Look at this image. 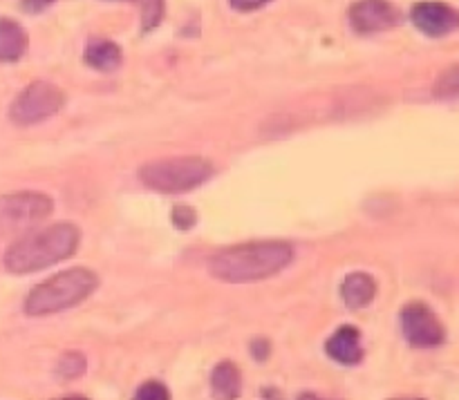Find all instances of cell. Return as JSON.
<instances>
[{
	"mask_svg": "<svg viewBox=\"0 0 459 400\" xmlns=\"http://www.w3.org/2000/svg\"><path fill=\"white\" fill-rule=\"evenodd\" d=\"M291 260L294 249L287 242H249L215 253L209 262V271L222 282L245 285L276 276Z\"/></svg>",
	"mask_w": 459,
	"mask_h": 400,
	"instance_id": "1",
	"label": "cell"
},
{
	"mask_svg": "<svg viewBox=\"0 0 459 400\" xmlns=\"http://www.w3.org/2000/svg\"><path fill=\"white\" fill-rule=\"evenodd\" d=\"M325 352L332 361L341 362V365H359L363 358L361 347V334L354 327L345 325L327 340Z\"/></svg>",
	"mask_w": 459,
	"mask_h": 400,
	"instance_id": "10",
	"label": "cell"
},
{
	"mask_svg": "<svg viewBox=\"0 0 459 400\" xmlns=\"http://www.w3.org/2000/svg\"><path fill=\"white\" fill-rule=\"evenodd\" d=\"M417 400H421V398H417Z\"/></svg>",
	"mask_w": 459,
	"mask_h": 400,
	"instance_id": "26",
	"label": "cell"
},
{
	"mask_svg": "<svg viewBox=\"0 0 459 400\" xmlns=\"http://www.w3.org/2000/svg\"><path fill=\"white\" fill-rule=\"evenodd\" d=\"M402 12L390 0H357L350 7V22L359 34H375V31L397 27Z\"/></svg>",
	"mask_w": 459,
	"mask_h": 400,
	"instance_id": "9",
	"label": "cell"
},
{
	"mask_svg": "<svg viewBox=\"0 0 459 400\" xmlns=\"http://www.w3.org/2000/svg\"><path fill=\"white\" fill-rule=\"evenodd\" d=\"M83 371L85 358L76 352L67 353V356H63L61 362H58V376H63V379H79Z\"/></svg>",
	"mask_w": 459,
	"mask_h": 400,
	"instance_id": "17",
	"label": "cell"
},
{
	"mask_svg": "<svg viewBox=\"0 0 459 400\" xmlns=\"http://www.w3.org/2000/svg\"><path fill=\"white\" fill-rule=\"evenodd\" d=\"M85 63L99 72H112L121 65V49L112 40H92L85 49Z\"/></svg>",
	"mask_w": 459,
	"mask_h": 400,
	"instance_id": "14",
	"label": "cell"
},
{
	"mask_svg": "<svg viewBox=\"0 0 459 400\" xmlns=\"http://www.w3.org/2000/svg\"><path fill=\"white\" fill-rule=\"evenodd\" d=\"M299 400H323V398L316 396V394H303Z\"/></svg>",
	"mask_w": 459,
	"mask_h": 400,
	"instance_id": "24",
	"label": "cell"
},
{
	"mask_svg": "<svg viewBox=\"0 0 459 400\" xmlns=\"http://www.w3.org/2000/svg\"><path fill=\"white\" fill-rule=\"evenodd\" d=\"M81 233L74 224H54L39 233L21 237L4 253L3 264L13 276L43 271L63 260L72 258L79 249Z\"/></svg>",
	"mask_w": 459,
	"mask_h": 400,
	"instance_id": "2",
	"label": "cell"
},
{
	"mask_svg": "<svg viewBox=\"0 0 459 400\" xmlns=\"http://www.w3.org/2000/svg\"><path fill=\"white\" fill-rule=\"evenodd\" d=\"M63 400H88V398H83V396H67V398H63Z\"/></svg>",
	"mask_w": 459,
	"mask_h": 400,
	"instance_id": "25",
	"label": "cell"
},
{
	"mask_svg": "<svg viewBox=\"0 0 459 400\" xmlns=\"http://www.w3.org/2000/svg\"><path fill=\"white\" fill-rule=\"evenodd\" d=\"M411 21L421 34L430 38H444L459 30V9L439 0H424L412 7Z\"/></svg>",
	"mask_w": 459,
	"mask_h": 400,
	"instance_id": "8",
	"label": "cell"
},
{
	"mask_svg": "<svg viewBox=\"0 0 459 400\" xmlns=\"http://www.w3.org/2000/svg\"><path fill=\"white\" fill-rule=\"evenodd\" d=\"M435 94L437 97H459V65L448 67L435 83Z\"/></svg>",
	"mask_w": 459,
	"mask_h": 400,
	"instance_id": "15",
	"label": "cell"
},
{
	"mask_svg": "<svg viewBox=\"0 0 459 400\" xmlns=\"http://www.w3.org/2000/svg\"><path fill=\"white\" fill-rule=\"evenodd\" d=\"M99 286L97 273L90 268H70L31 289L25 300L27 316H49L76 307Z\"/></svg>",
	"mask_w": 459,
	"mask_h": 400,
	"instance_id": "3",
	"label": "cell"
},
{
	"mask_svg": "<svg viewBox=\"0 0 459 400\" xmlns=\"http://www.w3.org/2000/svg\"><path fill=\"white\" fill-rule=\"evenodd\" d=\"M211 392L215 400H238L242 392V376L233 362L224 361L211 374Z\"/></svg>",
	"mask_w": 459,
	"mask_h": 400,
	"instance_id": "12",
	"label": "cell"
},
{
	"mask_svg": "<svg viewBox=\"0 0 459 400\" xmlns=\"http://www.w3.org/2000/svg\"><path fill=\"white\" fill-rule=\"evenodd\" d=\"M251 349H254V356H255V361H264V358L269 356V343L267 340H255L254 345H251Z\"/></svg>",
	"mask_w": 459,
	"mask_h": 400,
	"instance_id": "22",
	"label": "cell"
},
{
	"mask_svg": "<svg viewBox=\"0 0 459 400\" xmlns=\"http://www.w3.org/2000/svg\"><path fill=\"white\" fill-rule=\"evenodd\" d=\"M403 338L417 349L439 347L446 338L442 320L433 313V309L424 302H411L402 311Z\"/></svg>",
	"mask_w": 459,
	"mask_h": 400,
	"instance_id": "7",
	"label": "cell"
},
{
	"mask_svg": "<svg viewBox=\"0 0 459 400\" xmlns=\"http://www.w3.org/2000/svg\"><path fill=\"white\" fill-rule=\"evenodd\" d=\"M54 210L52 197L43 192H13L0 197V237L18 235L49 217Z\"/></svg>",
	"mask_w": 459,
	"mask_h": 400,
	"instance_id": "5",
	"label": "cell"
},
{
	"mask_svg": "<svg viewBox=\"0 0 459 400\" xmlns=\"http://www.w3.org/2000/svg\"><path fill=\"white\" fill-rule=\"evenodd\" d=\"M63 101H65V97L56 85L36 81L18 94L16 101L9 107V116L18 125H34L56 115Z\"/></svg>",
	"mask_w": 459,
	"mask_h": 400,
	"instance_id": "6",
	"label": "cell"
},
{
	"mask_svg": "<svg viewBox=\"0 0 459 400\" xmlns=\"http://www.w3.org/2000/svg\"><path fill=\"white\" fill-rule=\"evenodd\" d=\"M213 174V164L202 157H169L142 166L139 179L151 191L178 195L202 186Z\"/></svg>",
	"mask_w": 459,
	"mask_h": 400,
	"instance_id": "4",
	"label": "cell"
},
{
	"mask_svg": "<svg viewBox=\"0 0 459 400\" xmlns=\"http://www.w3.org/2000/svg\"><path fill=\"white\" fill-rule=\"evenodd\" d=\"M173 224L182 231H188L191 226H195V210L188 209V206H178L173 210Z\"/></svg>",
	"mask_w": 459,
	"mask_h": 400,
	"instance_id": "19",
	"label": "cell"
},
{
	"mask_svg": "<svg viewBox=\"0 0 459 400\" xmlns=\"http://www.w3.org/2000/svg\"><path fill=\"white\" fill-rule=\"evenodd\" d=\"M377 282L368 273H350L341 285V298L350 309H363L375 300Z\"/></svg>",
	"mask_w": 459,
	"mask_h": 400,
	"instance_id": "11",
	"label": "cell"
},
{
	"mask_svg": "<svg viewBox=\"0 0 459 400\" xmlns=\"http://www.w3.org/2000/svg\"><path fill=\"white\" fill-rule=\"evenodd\" d=\"M133 3L142 4L143 30L148 31L160 25L161 16H164V0H133Z\"/></svg>",
	"mask_w": 459,
	"mask_h": 400,
	"instance_id": "16",
	"label": "cell"
},
{
	"mask_svg": "<svg viewBox=\"0 0 459 400\" xmlns=\"http://www.w3.org/2000/svg\"><path fill=\"white\" fill-rule=\"evenodd\" d=\"M133 400H170V394L161 383H157V380H148V383H143L142 387L137 389V394H134Z\"/></svg>",
	"mask_w": 459,
	"mask_h": 400,
	"instance_id": "18",
	"label": "cell"
},
{
	"mask_svg": "<svg viewBox=\"0 0 459 400\" xmlns=\"http://www.w3.org/2000/svg\"><path fill=\"white\" fill-rule=\"evenodd\" d=\"M263 400H282V398H281V394L276 392V389H264Z\"/></svg>",
	"mask_w": 459,
	"mask_h": 400,
	"instance_id": "23",
	"label": "cell"
},
{
	"mask_svg": "<svg viewBox=\"0 0 459 400\" xmlns=\"http://www.w3.org/2000/svg\"><path fill=\"white\" fill-rule=\"evenodd\" d=\"M27 52V31L12 18H0V63H13Z\"/></svg>",
	"mask_w": 459,
	"mask_h": 400,
	"instance_id": "13",
	"label": "cell"
},
{
	"mask_svg": "<svg viewBox=\"0 0 459 400\" xmlns=\"http://www.w3.org/2000/svg\"><path fill=\"white\" fill-rule=\"evenodd\" d=\"M231 3L233 9H238V12H254V9H260L263 4L272 3V0H229Z\"/></svg>",
	"mask_w": 459,
	"mask_h": 400,
	"instance_id": "20",
	"label": "cell"
},
{
	"mask_svg": "<svg viewBox=\"0 0 459 400\" xmlns=\"http://www.w3.org/2000/svg\"><path fill=\"white\" fill-rule=\"evenodd\" d=\"M54 0H22V9L25 12H40V9L49 7Z\"/></svg>",
	"mask_w": 459,
	"mask_h": 400,
	"instance_id": "21",
	"label": "cell"
}]
</instances>
